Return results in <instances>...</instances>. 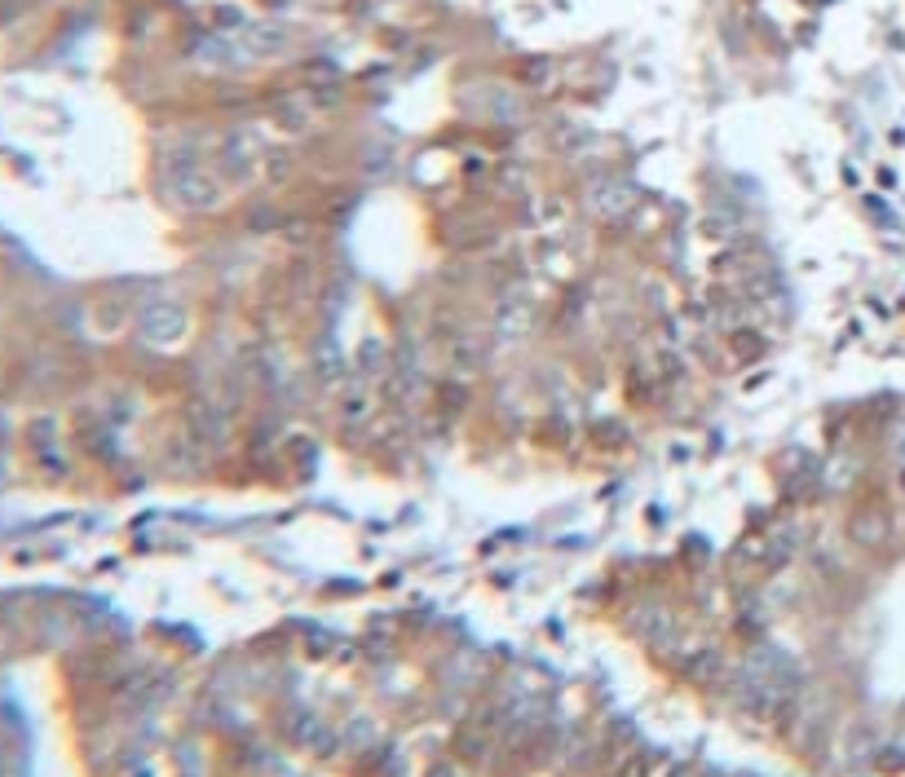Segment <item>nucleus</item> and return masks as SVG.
Returning a JSON list of instances; mask_svg holds the SVG:
<instances>
[{
  "instance_id": "f257e3e1",
  "label": "nucleus",
  "mask_w": 905,
  "mask_h": 777,
  "mask_svg": "<svg viewBox=\"0 0 905 777\" xmlns=\"http://www.w3.org/2000/svg\"><path fill=\"white\" fill-rule=\"evenodd\" d=\"M901 455H905V433H901Z\"/></svg>"
}]
</instances>
